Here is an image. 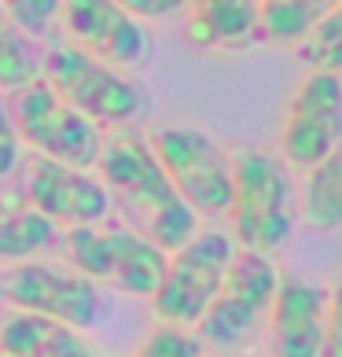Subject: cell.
Returning a JSON list of instances; mask_svg holds the SVG:
<instances>
[{"label": "cell", "instance_id": "obj_8", "mask_svg": "<svg viewBox=\"0 0 342 357\" xmlns=\"http://www.w3.org/2000/svg\"><path fill=\"white\" fill-rule=\"evenodd\" d=\"M276 287H280V273H276V266L265 255L235 250L214 302L195 324L199 342H214V347L251 342L258 335V328L269 321Z\"/></svg>", "mask_w": 342, "mask_h": 357}, {"label": "cell", "instance_id": "obj_23", "mask_svg": "<svg viewBox=\"0 0 342 357\" xmlns=\"http://www.w3.org/2000/svg\"><path fill=\"white\" fill-rule=\"evenodd\" d=\"M320 357H342V284L327 298V321H324V347Z\"/></svg>", "mask_w": 342, "mask_h": 357}, {"label": "cell", "instance_id": "obj_18", "mask_svg": "<svg viewBox=\"0 0 342 357\" xmlns=\"http://www.w3.org/2000/svg\"><path fill=\"white\" fill-rule=\"evenodd\" d=\"M56 240V225L26 203L0 210V261H22L41 255Z\"/></svg>", "mask_w": 342, "mask_h": 357}, {"label": "cell", "instance_id": "obj_22", "mask_svg": "<svg viewBox=\"0 0 342 357\" xmlns=\"http://www.w3.org/2000/svg\"><path fill=\"white\" fill-rule=\"evenodd\" d=\"M137 357H203V342L199 335H192V328L162 324L140 342Z\"/></svg>", "mask_w": 342, "mask_h": 357}, {"label": "cell", "instance_id": "obj_4", "mask_svg": "<svg viewBox=\"0 0 342 357\" xmlns=\"http://www.w3.org/2000/svg\"><path fill=\"white\" fill-rule=\"evenodd\" d=\"M67 255L74 269L92 284L151 298L166 269V250H159L125 225H85L67 232Z\"/></svg>", "mask_w": 342, "mask_h": 357}, {"label": "cell", "instance_id": "obj_24", "mask_svg": "<svg viewBox=\"0 0 342 357\" xmlns=\"http://www.w3.org/2000/svg\"><path fill=\"white\" fill-rule=\"evenodd\" d=\"M114 4L133 19H169L188 8L192 0H114Z\"/></svg>", "mask_w": 342, "mask_h": 357}, {"label": "cell", "instance_id": "obj_1", "mask_svg": "<svg viewBox=\"0 0 342 357\" xmlns=\"http://www.w3.org/2000/svg\"><path fill=\"white\" fill-rule=\"evenodd\" d=\"M100 184L107 188L111 203L122 206V214L137 225L143 240L159 250L173 255L199 232V218L177 195V188L155 162L148 140L140 137H111L100 151Z\"/></svg>", "mask_w": 342, "mask_h": 357}, {"label": "cell", "instance_id": "obj_20", "mask_svg": "<svg viewBox=\"0 0 342 357\" xmlns=\"http://www.w3.org/2000/svg\"><path fill=\"white\" fill-rule=\"evenodd\" d=\"M298 59L309 70L320 74H342V4H335L313 30L298 41Z\"/></svg>", "mask_w": 342, "mask_h": 357}, {"label": "cell", "instance_id": "obj_2", "mask_svg": "<svg viewBox=\"0 0 342 357\" xmlns=\"http://www.w3.org/2000/svg\"><path fill=\"white\" fill-rule=\"evenodd\" d=\"M232 166V232L240 240V250L272 255L295 232V199L287 166L269 151L247 148L228 158Z\"/></svg>", "mask_w": 342, "mask_h": 357}, {"label": "cell", "instance_id": "obj_6", "mask_svg": "<svg viewBox=\"0 0 342 357\" xmlns=\"http://www.w3.org/2000/svg\"><path fill=\"white\" fill-rule=\"evenodd\" d=\"M232 255H235V243L217 229L210 232L199 229L180 250L166 255L162 280L151 295L155 317L173 328H195L206 306L214 302L221 280H225Z\"/></svg>", "mask_w": 342, "mask_h": 357}, {"label": "cell", "instance_id": "obj_10", "mask_svg": "<svg viewBox=\"0 0 342 357\" xmlns=\"http://www.w3.org/2000/svg\"><path fill=\"white\" fill-rule=\"evenodd\" d=\"M342 140V74L313 70L295 92L280 129V155L291 169L309 174Z\"/></svg>", "mask_w": 342, "mask_h": 357}, {"label": "cell", "instance_id": "obj_11", "mask_svg": "<svg viewBox=\"0 0 342 357\" xmlns=\"http://www.w3.org/2000/svg\"><path fill=\"white\" fill-rule=\"evenodd\" d=\"M26 199L52 225H70V229L103 225L111 214V195L100 184V177L37 155L30 162V177H26Z\"/></svg>", "mask_w": 342, "mask_h": 357}, {"label": "cell", "instance_id": "obj_21", "mask_svg": "<svg viewBox=\"0 0 342 357\" xmlns=\"http://www.w3.org/2000/svg\"><path fill=\"white\" fill-rule=\"evenodd\" d=\"M59 4L63 0H0V8L8 11V19L19 26L26 37H45L52 33V26L59 19Z\"/></svg>", "mask_w": 342, "mask_h": 357}, {"label": "cell", "instance_id": "obj_5", "mask_svg": "<svg viewBox=\"0 0 342 357\" xmlns=\"http://www.w3.org/2000/svg\"><path fill=\"white\" fill-rule=\"evenodd\" d=\"M41 77L77 114H85L100 129L133 122L143 107L140 89L122 70L96 56H88L77 45L48 48V56H41Z\"/></svg>", "mask_w": 342, "mask_h": 357}, {"label": "cell", "instance_id": "obj_9", "mask_svg": "<svg viewBox=\"0 0 342 357\" xmlns=\"http://www.w3.org/2000/svg\"><path fill=\"white\" fill-rule=\"evenodd\" d=\"M4 298L19 313L48 317L77 332L92 328L100 317V287L77 269L48 266V261H22L11 269L4 276Z\"/></svg>", "mask_w": 342, "mask_h": 357}, {"label": "cell", "instance_id": "obj_17", "mask_svg": "<svg viewBox=\"0 0 342 357\" xmlns=\"http://www.w3.org/2000/svg\"><path fill=\"white\" fill-rule=\"evenodd\" d=\"M335 4L342 0H258V30L269 41L298 45L313 30V22H320Z\"/></svg>", "mask_w": 342, "mask_h": 357}, {"label": "cell", "instance_id": "obj_15", "mask_svg": "<svg viewBox=\"0 0 342 357\" xmlns=\"http://www.w3.org/2000/svg\"><path fill=\"white\" fill-rule=\"evenodd\" d=\"M188 37L203 48L243 45L258 33V0H192Z\"/></svg>", "mask_w": 342, "mask_h": 357}, {"label": "cell", "instance_id": "obj_13", "mask_svg": "<svg viewBox=\"0 0 342 357\" xmlns=\"http://www.w3.org/2000/svg\"><path fill=\"white\" fill-rule=\"evenodd\" d=\"M327 295L306 280H280L269 310L276 357H320Z\"/></svg>", "mask_w": 342, "mask_h": 357}, {"label": "cell", "instance_id": "obj_7", "mask_svg": "<svg viewBox=\"0 0 342 357\" xmlns=\"http://www.w3.org/2000/svg\"><path fill=\"white\" fill-rule=\"evenodd\" d=\"M148 148L177 195L195 210V218H221L232 203V166L228 155L199 129L162 126L155 129Z\"/></svg>", "mask_w": 342, "mask_h": 357}, {"label": "cell", "instance_id": "obj_14", "mask_svg": "<svg viewBox=\"0 0 342 357\" xmlns=\"http://www.w3.org/2000/svg\"><path fill=\"white\" fill-rule=\"evenodd\" d=\"M0 357H100V354L77 328L15 310L0 321Z\"/></svg>", "mask_w": 342, "mask_h": 357}, {"label": "cell", "instance_id": "obj_3", "mask_svg": "<svg viewBox=\"0 0 342 357\" xmlns=\"http://www.w3.org/2000/svg\"><path fill=\"white\" fill-rule=\"evenodd\" d=\"M11 126L19 133V144H30L37 158L92 169L103 151V129L77 114L67 100L52 89L45 77L22 85L11 100Z\"/></svg>", "mask_w": 342, "mask_h": 357}, {"label": "cell", "instance_id": "obj_16", "mask_svg": "<svg viewBox=\"0 0 342 357\" xmlns=\"http://www.w3.org/2000/svg\"><path fill=\"white\" fill-rule=\"evenodd\" d=\"M302 218L313 229H339L342 225V140L309 169Z\"/></svg>", "mask_w": 342, "mask_h": 357}, {"label": "cell", "instance_id": "obj_12", "mask_svg": "<svg viewBox=\"0 0 342 357\" xmlns=\"http://www.w3.org/2000/svg\"><path fill=\"white\" fill-rule=\"evenodd\" d=\"M59 19L67 22L77 48L111 67H137L148 56V30L114 0H63Z\"/></svg>", "mask_w": 342, "mask_h": 357}, {"label": "cell", "instance_id": "obj_19", "mask_svg": "<svg viewBox=\"0 0 342 357\" xmlns=\"http://www.w3.org/2000/svg\"><path fill=\"white\" fill-rule=\"evenodd\" d=\"M37 77H41V52L33 37H26L0 8V92H19Z\"/></svg>", "mask_w": 342, "mask_h": 357}, {"label": "cell", "instance_id": "obj_25", "mask_svg": "<svg viewBox=\"0 0 342 357\" xmlns=\"http://www.w3.org/2000/svg\"><path fill=\"white\" fill-rule=\"evenodd\" d=\"M19 151H22V144H19L15 126H11V111L0 100V177H8L19 166Z\"/></svg>", "mask_w": 342, "mask_h": 357}]
</instances>
